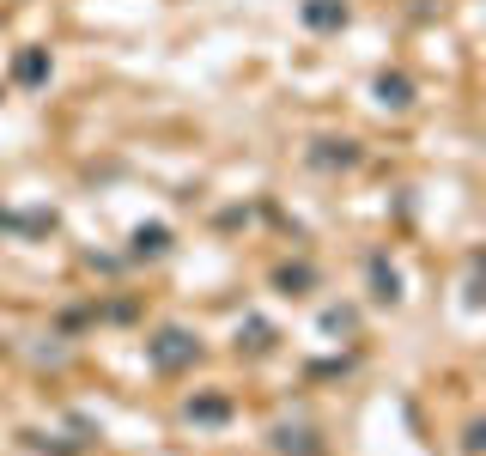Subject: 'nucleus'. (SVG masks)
Here are the masks:
<instances>
[{"label": "nucleus", "mask_w": 486, "mask_h": 456, "mask_svg": "<svg viewBox=\"0 0 486 456\" xmlns=\"http://www.w3.org/2000/svg\"><path fill=\"white\" fill-rule=\"evenodd\" d=\"M189 335H165V347H158V365H176V359H189L195 347H182Z\"/></svg>", "instance_id": "f257e3e1"}]
</instances>
